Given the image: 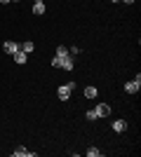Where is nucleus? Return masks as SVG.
I'll use <instances>...</instances> for the list:
<instances>
[{
    "label": "nucleus",
    "mask_w": 141,
    "mask_h": 157,
    "mask_svg": "<svg viewBox=\"0 0 141 157\" xmlns=\"http://www.w3.org/2000/svg\"><path fill=\"white\" fill-rule=\"evenodd\" d=\"M122 2H127V5H129V2H134V0H122Z\"/></svg>",
    "instance_id": "nucleus-17"
},
{
    "label": "nucleus",
    "mask_w": 141,
    "mask_h": 157,
    "mask_svg": "<svg viewBox=\"0 0 141 157\" xmlns=\"http://www.w3.org/2000/svg\"><path fill=\"white\" fill-rule=\"evenodd\" d=\"M12 56H14V61H17V63H26V61H28L26 52H21V49H19V52H14Z\"/></svg>",
    "instance_id": "nucleus-8"
},
{
    "label": "nucleus",
    "mask_w": 141,
    "mask_h": 157,
    "mask_svg": "<svg viewBox=\"0 0 141 157\" xmlns=\"http://www.w3.org/2000/svg\"><path fill=\"white\" fill-rule=\"evenodd\" d=\"M52 66H54V68H61V59H59V56H54V59H52Z\"/></svg>",
    "instance_id": "nucleus-15"
},
{
    "label": "nucleus",
    "mask_w": 141,
    "mask_h": 157,
    "mask_svg": "<svg viewBox=\"0 0 141 157\" xmlns=\"http://www.w3.org/2000/svg\"><path fill=\"white\" fill-rule=\"evenodd\" d=\"M66 54H68V47H64V45L57 47V56H66Z\"/></svg>",
    "instance_id": "nucleus-12"
},
{
    "label": "nucleus",
    "mask_w": 141,
    "mask_h": 157,
    "mask_svg": "<svg viewBox=\"0 0 141 157\" xmlns=\"http://www.w3.org/2000/svg\"><path fill=\"white\" fill-rule=\"evenodd\" d=\"M38 152L35 150H26V148H17V150H12V157H35Z\"/></svg>",
    "instance_id": "nucleus-3"
},
{
    "label": "nucleus",
    "mask_w": 141,
    "mask_h": 157,
    "mask_svg": "<svg viewBox=\"0 0 141 157\" xmlns=\"http://www.w3.org/2000/svg\"><path fill=\"white\" fill-rule=\"evenodd\" d=\"M99 117V113H96V108H92V110H87V120H96Z\"/></svg>",
    "instance_id": "nucleus-13"
},
{
    "label": "nucleus",
    "mask_w": 141,
    "mask_h": 157,
    "mask_svg": "<svg viewBox=\"0 0 141 157\" xmlns=\"http://www.w3.org/2000/svg\"><path fill=\"white\" fill-rule=\"evenodd\" d=\"M19 49H21V52H26V54H31V52H33V49H35V45H33V42H31V40H26L24 45H19Z\"/></svg>",
    "instance_id": "nucleus-10"
},
{
    "label": "nucleus",
    "mask_w": 141,
    "mask_h": 157,
    "mask_svg": "<svg viewBox=\"0 0 141 157\" xmlns=\"http://www.w3.org/2000/svg\"><path fill=\"white\" fill-rule=\"evenodd\" d=\"M33 14H45V2L42 0H35L33 2Z\"/></svg>",
    "instance_id": "nucleus-9"
},
{
    "label": "nucleus",
    "mask_w": 141,
    "mask_h": 157,
    "mask_svg": "<svg viewBox=\"0 0 141 157\" xmlns=\"http://www.w3.org/2000/svg\"><path fill=\"white\" fill-rule=\"evenodd\" d=\"M73 89H75V82H66L64 87H59V89H57V96H59L61 101H68V98H71V92H73Z\"/></svg>",
    "instance_id": "nucleus-1"
},
{
    "label": "nucleus",
    "mask_w": 141,
    "mask_h": 157,
    "mask_svg": "<svg viewBox=\"0 0 141 157\" xmlns=\"http://www.w3.org/2000/svg\"><path fill=\"white\" fill-rule=\"evenodd\" d=\"M2 49H5L7 54H14V52H19V42H14V40H7L5 45H2Z\"/></svg>",
    "instance_id": "nucleus-4"
},
{
    "label": "nucleus",
    "mask_w": 141,
    "mask_h": 157,
    "mask_svg": "<svg viewBox=\"0 0 141 157\" xmlns=\"http://www.w3.org/2000/svg\"><path fill=\"white\" fill-rule=\"evenodd\" d=\"M139 89H141V75H136L134 80H129L125 85V92L127 94H139Z\"/></svg>",
    "instance_id": "nucleus-2"
},
{
    "label": "nucleus",
    "mask_w": 141,
    "mask_h": 157,
    "mask_svg": "<svg viewBox=\"0 0 141 157\" xmlns=\"http://www.w3.org/2000/svg\"><path fill=\"white\" fill-rule=\"evenodd\" d=\"M0 2H2V5H7V2H12V0H0Z\"/></svg>",
    "instance_id": "nucleus-16"
},
{
    "label": "nucleus",
    "mask_w": 141,
    "mask_h": 157,
    "mask_svg": "<svg viewBox=\"0 0 141 157\" xmlns=\"http://www.w3.org/2000/svg\"><path fill=\"white\" fill-rule=\"evenodd\" d=\"M113 2H120V0H113Z\"/></svg>",
    "instance_id": "nucleus-18"
},
{
    "label": "nucleus",
    "mask_w": 141,
    "mask_h": 157,
    "mask_svg": "<svg viewBox=\"0 0 141 157\" xmlns=\"http://www.w3.org/2000/svg\"><path fill=\"white\" fill-rule=\"evenodd\" d=\"M12 2H17V0H12Z\"/></svg>",
    "instance_id": "nucleus-19"
},
{
    "label": "nucleus",
    "mask_w": 141,
    "mask_h": 157,
    "mask_svg": "<svg viewBox=\"0 0 141 157\" xmlns=\"http://www.w3.org/2000/svg\"><path fill=\"white\" fill-rule=\"evenodd\" d=\"M127 129V122L125 120H115L113 122V131H118V134H122V131Z\"/></svg>",
    "instance_id": "nucleus-7"
},
{
    "label": "nucleus",
    "mask_w": 141,
    "mask_h": 157,
    "mask_svg": "<svg viewBox=\"0 0 141 157\" xmlns=\"http://www.w3.org/2000/svg\"><path fill=\"white\" fill-rule=\"evenodd\" d=\"M59 59H61V68H64V71H73V56H68V54H66V56H59Z\"/></svg>",
    "instance_id": "nucleus-5"
},
{
    "label": "nucleus",
    "mask_w": 141,
    "mask_h": 157,
    "mask_svg": "<svg viewBox=\"0 0 141 157\" xmlns=\"http://www.w3.org/2000/svg\"><path fill=\"white\" fill-rule=\"evenodd\" d=\"M87 155H89V157H99V155H101V152H99V150H96V148H89V150H87Z\"/></svg>",
    "instance_id": "nucleus-14"
},
{
    "label": "nucleus",
    "mask_w": 141,
    "mask_h": 157,
    "mask_svg": "<svg viewBox=\"0 0 141 157\" xmlns=\"http://www.w3.org/2000/svg\"><path fill=\"white\" fill-rule=\"evenodd\" d=\"M96 94H99V92H96V87H87V89H85V96H87V98H94Z\"/></svg>",
    "instance_id": "nucleus-11"
},
{
    "label": "nucleus",
    "mask_w": 141,
    "mask_h": 157,
    "mask_svg": "<svg viewBox=\"0 0 141 157\" xmlns=\"http://www.w3.org/2000/svg\"><path fill=\"white\" fill-rule=\"evenodd\" d=\"M96 113H99V117H108V115H111V105L108 103H99L96 105Z\"/></svg>",
    "instance_id": "nucleus-6"
}]
</instances>
